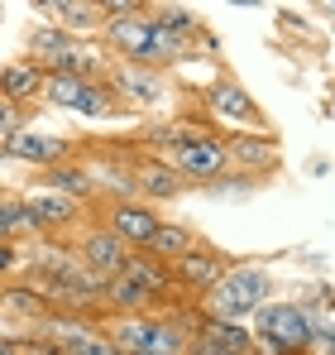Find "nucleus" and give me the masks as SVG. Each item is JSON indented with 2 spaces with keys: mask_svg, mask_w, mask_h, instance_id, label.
<instances>
[{
  "mask_svg": "<svg viewBox=\"0 0 335 355\" xmlns=\"http://www.w3.org/2000/svg\"><path fill=\"white\" fill-rule=\"evenodd\" d=\"M311 331H316V317L302 302H259V322H254L259 351L269 355L311 351Z\"/></svg>",
  "mask_w": 335,
  "mask_h": 355,
  "instance_id": "obj_1",
  "label": "nucleus"
},
{
  "mask_svg": "<svg viewBox=\"0 0 335 355\" xmlns=\"http://www.w3.org/2000/svg\"><path fill=\"white\" fill-rule=\"evenodd\" d=\"M201 297H206L211 317L244 322V317H249V312H259V302L269 297V274H264V269H254V264H239V269H230V264H225V274Z\"/></svg>",
  "mask_w": 335,
  "mask_h": 355,
  "instance_id": "obj_2",
  "label": "nucleus"
},
{
  "mask_svg": "<svg viewBox=\"0 0 335 355\" xmlns=\"http://www.w3.org/2000/svg\"><path fill=\"white\" fill-rule=\"evenodd\" d=\"M44 96L53 106H62V111H77V116H91V120L111 116L120 106V96L111 92L106 77H77V72H48Z\"/></svg>",
  "mask_w": 335,
  "mask_h": 355,
  "instance_id": "obj_3",
  "label": "nucleus"
},
{
  "mask_svg": "<svg viewBox=\"0 0 335 355\" xmlns=\"http://www.w3.org/2000/svg\"><path fill=\"white\" fill-rule=\"evenodd\" d=\"M44 336H48V351L62 355H115L111 336L91 322H82V312H44Z\"/></svg>",
  "mask_w": 335,
  "mask_h": 355,
  "instance_id": "obj_4",
  "label": "nucleus"
},
{
  "mask_svg": "<svg viewBox=\"0 0 335 355\" xmlns=\"http://www.w3.org/2000/svg\"><path fill=\"white\" fill-rule=\"evenodd\" d=\"M154 29H159V15H144V10H129V15H106L101 24V39L106 49L120 53V58H134V62H154ZM159 67V62H154Z\"/></svg>",
  "mask_w": 335,
  "mask_h": 355,
  "instance_id": "obj_5",
  "label": "nucleus"
},
{
  "mask_svg": "<svg viewBox=\"0 0 335 355\" xmlns=\"http://www.w3.org/2000/svg\"><path fill=\"white\" fill-rule=\"evenodd\" d=\"M172 154V168H182L187 178H197V182H211V178L225 173V164H230V149H225V139L216 135H206V130H192L182 144H172L168 149Z\"/></svg>",
  "mask_w": 335,
  "mask_h": 355,
  "instance_id": "obj_6",
  "label": "nucleus"
},
{
  "mask_svg": "<svg viewBox=\"0 0 335 355\" xmlns=\"http://www.w3.org/2000/svg\"><path fill=\"white\" fill-rule=\"evenodd\" d=\"M106 82H111V92L120 101H129V106H159L168 96V77L154 67V62H134L125 58L120 67L106 72Z\"/></svg>",
  "mask_w": 335,
  "mask_h": 355,
  "instance_id": "obj_7",
  "label": "nucleus"
},
{
  "mask_svg": "<svg viewBox=\"0 0 335 355\" xmlns=\"http://www.w3.org/2000/svg\"><path fill=\"white\" fill-rule=\"evenodd\" d=\"M206 106H211V116L225 120V125L264 130V111H259V106H254V96H249L239 82H230V77H216V82L206 87Z\"/></svg>",
  "mask_w": 335,
  "mask_h": 355,
  "instance_id": "obj_8",
  "label": "nucleus"
},
{
  "mask_svg": "<svg viewBox=\"0 0 335 355\" xmlns=\"http://www.w3.org/2000/svg\"><path fill=\"white\" fill-rule=\"evenodd\" d=\"M192 351H206V355H249L259 351L254 331L244 322H230V317H201L197 322V341Z\"/></svg>",
  "mask_w": 335,
  "mask_h": 355,
  "instance_id": "obj_9",
  "label": "nucleus"
},
{
  "mask_svg": "<svg viewBox=\"0 0 335 355\" xmlns=\"http://www.w3.org/2000/svg\"><path fill=\"white\" fill-rule=\"evenodd\" d=\"M106 226L134 250V245H149V240H154V231H159V211L144 207V202H134V197H120V202L106 207Z\"/></svg>",
  "mask_w": 335,
  "mask_h": 355,
  "instance_id": "obj_10",
  "label": "nucleus"
},
{
  "mask_svg": "<svg viewBox=\"0 0 335 355\" xmlns=\"http://www.w3.org/2000/svg\"><path fill=\"white\" fill-rule=\"evenodd\" d=\"M44 67H48V72H77V77H106V53H101L87 34H67L53 53H48Z\"/></svg>",
  "mask_w": 335,
  "mask_h": 355,
  "instance_id": "obj_11",
  "label": "nucleus"
},
{
  "mask_svg": "<svg viewBox=\"0 0 335 355\" xmlns=\"http://www.w3.org/2000/svg\"><path fill=\"white\" fill-rule=\"evenodd\" d=\"M5 154H10V159H24V164H39V168H48V164H62V159H72V144H67V139H57V135L10 130V135H5Z\"/></svg>",
  "mask_w": 335,
  "mask_h": 355,
  "instance_id": "obj_12",
  "label": "nucleus"
},
{
  "mask_svg": "<svg viewBox=\"0 0 335 355\" xmlns=\"http://www.w3.org/2000/svg\"><path fill=\"white\" fill-rule=\"evenodd\" d=\"M77 254H82V259L96 269V274H106V279H111V274H120V269H125V254H129V245L115 236L111 226H96V231H87V236H82Z\"/></svg>",
  "mask_w": 335,
  "mask_h": 355,
  "instance_id": "obj_13",
  "label": "nucleus"
},
{
  "mask_svg": "<svg viewBox=\"0 0 335 355\" xmlns=\"http://www.w3.org/2000/svg\"><path fill=\"white\" fill-rule=\"evenodd\" d=\"M172 274H177V284L182 288H192V293H206L216 279L225 274V259L216 250H201V245H192L187 254H177L172 259Z\"/></svg>",
  "mask_w": 335,
  "mask_h": 355,
  "instance_id": "obj_14",
  "label": "nucleus"
},
{
  "mask_svg": "<svg viewBox=\"0 0 335 355\" xmlns=\"http://www.w3.org/2000/svg\"><path fill=\"white\" fill-rule=\"evenodd\" d=\"M24 207H29V216H34L39 231H62L67 221H77V197H67V192H57V187L29 192Z\"/></svg>",
  "mask_w": 335,
  "mask_h": 355,
  "instance_id": "obj_15",
  "label": "nucleus"
},
{
  "mask_svg": "<svg viewBox=\"0 0 335 355\" xmlns=\"http://www.w3.org/2000/svg\"><path fill=\"white\" fill-rule=\"evenodd\" d=\"M44 82H48V67L39 58H19V62H5L0 67V96H10V101L44 96Z\"/></svg>",
  "mask_w": 335,
  "mask_h": 355,
  "instance_id": "obj_16",
  "label": "nucleus"
},
{
  "mask_svg": "<svg viewBox=\"0 0 335 355\" xmlns=\"http://www.w3.org/2000/svg\"><path fill=\"white\" fill-rule=\"evenodd\" d=\"M225 149H230V164H239L244 173H264V168H273L278 164V149H273V139L264 135V130H239L235 139H225Z\"/></svg>",
  "mask_w": 335,
  "mask_h": 355,
  "instance_id": "obj_17",
  "label": "nucleus"
},
{
  "mask_svg": "<svg viewBox=\"0 0 335 355\" xmlns=\"http://www.w3.org/2000/svg\"><path fill=\"white\" fill-rule=\"evenodd\" d=\"M125 274H129V279H139L154 297H163L168 288L177 284V274L168 269V259H163V254H154V250H144V245H134V250L125 254Z\"/></svg>",
  "mask_w": 335,
  "mask_h": 355,
  "instance_id": "obj_18",
  "label": "nucleus"
},
{
  "mask_svg": "<svg viewBox=\"0 0 335 355\" xmlns=\"http://www.w3.org/2000/svg\"><path fill=\"white\" fill-rule=\"evenodd\" d=\"M101 302H106L111 312H144V307H149V302H159V297L149 293L139 279H129V274L120 269V274H111V279H106V293H101Z\"/></svg>",
  "mask_w": 335,
  "mask_h": 355,
  "instance_id": "obj_19",
  "label": "nucleus"
},
{
  "mask_svg": "<svg viewBox=\"0 0 335 355\" xmlns=\"http://www.w3.org/2000/svg\"><path fill=\"white\" fill-rule=\"evenodd\" d=\"M44 187H57V192L87 202V197L96 192V178L87 173V168H77L72 159H62V164H48V168H44Z\"/></svg>",
  "mask_w": 335,
  "mask_h": 355,
  "instance_id": "obj_20",
  "label": "nucleus"
},
{
  "mask_svg": "<svg viewBox=\"0 0 335 355\" xmlns=\"http://www.w3.org/2000/svg\"><path fill=\"white\" fill-rule=\"evenodd\" d=\"M134 178H139V192H144V197H159V202H163V197H177V192L187 187V173L172 168V164H144Z\"/></svg>",
  "mask_w": 335,
  "mask_h": 355,
  "instance_id": "obj_21",
  "label": "nucleus"
},
{
  "mask_svg": "<svg viewBox=\"0 0 335 355\" xmlns=\"http://www.w3.org/2000/svg\"><path fill=\"white\" fill-rule=\"evenodd\" d=\"M57 24H67L72 34H87V29H101L106 24V10H101V0H62Z\"/></svg>",
  "mask_w": 335,
  "mask_h": 355,
  "instance_id": "obj_22",
  "label": "nucleus"
},
{
  "mask_svg": "<svg viewBox=\"0 0 335 355\" xmlns=\"http://www.w3.org/2000/svg\"><path fill=\"white\" fill-rule=\"evenodd\" d=\"M197 245V236L187 231V226H172V221H159V231H154V240L144 245V250H154V254H163V259H177V254H187Z\"/></svg>",
  "mask_w": 335,
  "mask_h": 355,
  "instance_id": "obj_23",
  "label": "nucleus"
},
{
  "mask_svg": "<svg viewBox=\"0 0 335 355\" xmlns=\"http://www.w3.org/2000/svg\"><path fill=\"white\" fill-rule=\"evenodd\" d=\"M24 231H39L29 207H24V197H0V240H15Z\"/></svg>",
  "mask_w": 335,
  "mask_h": 355,
  "instance_id": "obj_24",
  "label": "nucleus"
},
{
  "mask_svg": "<svg viewBox=\"0 0 335 355\" xmlns=\"http://www.w3.org/2000/svg\"><path fill=\"white\" fill-rule=\"evenodd\" d=\"M159 19H163V24H172L177 34H187L192 44H206V49H211V39H206V29H201V19H197V15H187L182 5H163V10H159Z\"/></svg>",
  "mask_w": 335,
  "mask_h": 355,
  "instance_id": "obj_25",
  "label": "nucleus"
},
{
  "mask_svg": "<svg viewBox=\"0 0 335 355\" xmlns=\"http://www.w3.org/2000/svg\"><path fill=\"white\" fill-rule=\"evenodd\" d=\"M10 307H19V312H29V317H39L44 322V312H48V297L44 288H10V293H0Z\"/></svg>",
  "mask_w": 335,
  "mask_h": 355,
  "instance_id": "obj_26",
  "label": "nucleus"
},
{
  "mask_svg": "<svg viewBox=\"0 0 335 355\" xmlns=\"http://www.w3.org/2000/svg\"><path fill=\"white\" fill-rule=\"evenodd\" d=\"M24 120H29L24 101H10V96H0V139H5L10 130H24Z\"/></svg>",
  "mask_w": 335,
  "mask_h": 355,
  "instance_id": "obj_27",
  "label": "nucleus"
},
{
  "mask_svg": "<svg viewBox=\"0 0 335 355\" xmlns=\"http://www.w3.org/2000/svg\"><path fill=\"white\" fill-rule=\"evenodd\" d=\"M311 351H335V327L316 317V331H311Z\"/></svg>",
  "mask_w": 335,
  "mask_h": 355,
  "instance_id": "obj_28",
  "label": "nucleus"
},
{
  "mask_svg": "<svg viewBox=\"0 0 335 355\" xmlns=\"http://www.w3.org/2000/svg\"><path fill=\"white\" fill-rule=\"evenodd\" d=\"M15 269H19V245L15 240H0V279L15 274Z\"/></svg>",
  "mask_w": 335,
  "mask_h": 355,
  "instance_id": "obj_29",
  "label": "nucleus"
},
{
  "mask_svg": "<svg viewBox=\"0 0 335 355\" xmlns=\"http://www.w3.org/2000/svg\"><path fill=\"white\" fill-rule=\"evenodd\" d=\"M24 351H48V341H44V346H39V341H10V336L0 341V355H24Z\"/></svg>",
  "mask_w": 335,
  "mask_h": 355,
  "instance_id": "obj_30",
  "label": "nucleus"
},
{
  "mask_svg": "<svg viewBox=\"0 0 335 355\" xmlns=\"http://www.w3.org/2000/svg\"><path fill=\"white\" fill-rule=\"evenodd\" d=\"M106 15H129V10H144V0H101Z\"/></svg>",
  "mask_w": 335,
  "mask_h": 355,
  "instance_id": "obj_31",
  "label": "nucleus"
},
{
  "mask_svg": "<svg viewBox=\"0 0 335 355\" xmlns=\"http://www.w3.org/2000/svg\"><path fill=\"white\" fill-rule=\"evenodd\" d=\"M29 5H39V10H44V15H53V19H57V10H62V0H29Z\"/></svg>",
  "mask_w": 335,
  "mask_h": 355,
  "instance_id": "obj_32",
  "label": "nucleus"
},
{
  "mask_svg": "<svg viewBox=\"0 0 335 355\" xmlns=\"http://www.w3.org/2000/svg\"><path fill=\"white\" fill-rule=\"evenodd\" d=\"M230 5H249V10H259V5H264V0H230Z\"/></svg>",
  "mask_w": 335,
  "mask_h": 355,
  "instance_id": "obj_33",
  "label": "nucleus"
}]
</instances>
